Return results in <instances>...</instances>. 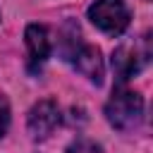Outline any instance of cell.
<instances>
[{"label":"cell","mask_w":153,"mask_h":153,"mask_svg":"<svg viewBox=\"0 0 153 153\" xmlns=\"http://www.w3.org/2000/svg\"><path fill=\"white\" fill-rule=\"evenodd\" d=\"M105 117L115 129L131 131L143 120V98L139 93L127 91V88L120 86L112 93V98L108 100V105H105Z\"/></svg>","instance_id":"cell-1"},{"label":"cell","mask_w":153,"mask_h":153,"mask_svg":"<svg viewBox=\"0 0 153 153\" xmlns=\"http://www.w3.org/2000/svg\"><path fill=\"white\" fill-rule=\"evenodd\" d=\"M88 19L108 36H120L129 26V10L122 0H96L88 7Z\"/></svg>","instance_id":"cell-2"},{"label":"cell","mask_w":153,"mask_h":153,"mask_svg":"<svg viewBox=\"0 0 153 153\" xmlns=\"http://www.w3.org/2000/svg\"><path fill=\"white\" fill-rule=\"evenodd\" d=\"M148 55H151L148 41H146L143 48H139L136 43H134V45H131V43L120 45V48L112 53V69H115V74H117V81L124 84V81L131 79L134 74H139L141 67L148 62Z\"/></svg>","instance_id":"cell-3"},{"label":"cell","mask_w":153,"mask_h":153,"mask_svg":"<svg viewBox=\"0 0 153 153\" xmlns=\"http://www.w3.org/2000/svg\"><path fill=\"white\" fill-rule=\"evenodd\" d=\"M60 108L55 100H38L31 110H29V117H26V124H29V131L33 139H48L57 127H60Z\"/></svg>","instance_id":"cell-4"},{"label":"cell","mask_w":153,"mask_h":153,"mask_svg":"<svg viewBox=\"0 0 153 153\" xmlns=\"http://www.w3.org/2000/svg\"><path fill=\"white\" fill-rule=\"evenodd\" d=\"M76 72H81L84 76H88L93 84H100L103 81V57H100V50L96 45H79L69 53Z\"/></svg>","instance_id":"cell-5"},{"label":"cell","mask_w":153,"mask_h":153,"mask_svg":"<svg viewBox=\"0 0 153 153\" xmlns=\"http://www.w3.org/2000/svg\"><path fill=\"white\" fill-rule=\"evenodd\" d=\"M24 38H26V48H29V55H31V65L45 62L48 55H50V41H48L45 26L29 24L26 31H24Z\"/></svg>","instance_id":"cell-6"},{"label":"cell","mask_w":153,"mask_h":153,"mask_svg":"<svg viewBox=\"0 0 153 153\" xmlns=\"http://www.w3.org/2000/svg\"><path fill=\"white\" fill-rule=\"evenodd\" d=\"M65 153H103V148H100L96 141H88V139H79V141L69 143Z\"/></svg>","instance_id":"cell-7"},{"label":"cell","mask_w":153,"mask_h":153,"mask_svg":"<svg viewBox=\"0 0 153 153\" xmlns=\"http://www.w3.org/2000/svg\"><path fill=\"white\" fill-rule=\"evenodd\" d=\"M7 127H10V103L5 96H0V136H5Z\"/></svg>","instance_id":"cell-8"}]
</instances>
